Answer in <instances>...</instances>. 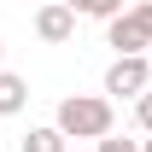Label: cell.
<instances>
[{
  "label": "cell",
  "mask_w": 152,
  "mask_h": 152,
  "mask_svg": "<svg viewBox=\"0 0 152 152\" xmlns=\"http://www.w3.org/2000/svg\"><path fill=\"white\" fill-rule=\"evenodd\" d=\"M23 105H29V82H23L18 70H6V64H0V117H18Z\"/></svg>",
  "instance_id": "cell-5"
},
{
  "label": "cell",
  "mask_w": 152,
  "mask_h": 152,
  "mask_svg": "<svg viewBox=\"0 0 152 152\" xmlns=\"http://www.w3.org/2000/svg\"><path fill=\"white\" fill-rule=\"evenodd\" d=\"M99 152H140V140H117V134H99Z\"/></svg>",
  "instance_id": "cell-9"
},
{
  "label": "cell",
  "mask_w": 152,
  "mask_h": 152,
  "mask_svg": "<svg viewBox=\"0 0 152 152\" xmlns=\"http://www.w3.org/2000/svg\"><path fill=\"white\" fill-rule=\"evenodd\" d=\"M117 111L105 94H64L53 111V129L64 134V140H99V134H111Z\"/></svg>",
  "instance_id": "cell-1"
},
{
  "label": "cell",
  "mask_w": 152,
  "mask_h": 152,
  "mask_svg": "<svg viewBox=\"0 0 152 152\" xmlns=\"http://www.w3.org/2000/svg\"><path fill=\"white\" fill-rule=\"evenodd\" d=\"M64 146H70V140H64L53 123H41V129H29V134L18 140V152H64Z\"/></svg>",
  "instance_id": "cell-6"
},
{
  "label": "cell",
  "mask_w": 152,
  "mask_h": 152,
  "mask_svg": "<svg viewBox=\"0 0 152 152\" xmlns=\"http://www.w3.org/2000/svg\"><path fill=\"white\" fill-rule=\"evenodd\" d=\"M140 152H152V134H146V140H140Z\"/></svg>",
  "instance_id": "cell-10"
},
{
  "label": "cell",
  "mask_w": 152,
  "mask_h": 152,
  "mask_svg": "<svg viewBox=\"0 0 152 152\" xmlns=\"http://www.w3.org/2000/svg\"><path fill=\"white\" fill-rule=\"evenodd\" d=\"M146 82H152V58H146Z\"/></svg>",
  "instance_id": "cell-12"
},
{
  "label": "cell",
  "mask_w": 152,
  "mask_h": 152,
  "mask_svg": "<svg viewBox=\"0 0 152 152\" xmlns=\"http://www.w3.org/2000/svg\"><path fill=\"white\" fill-rule=\"evenodd\" d=\"M105 41H111L117 53H146V47H152V29L134 18V12H117V18H105Z\"/></svg>",
  "instance_id": "cell-3"
},
{
  "label": "cell",
  "mask_w": 152,
  "mask_h": 152,
  "mask_svg": "<svg viewBox=\"0 0 152 152\" xmlns=\"http://www.w3.org/2000/svg\"><path fill=\"white\" fill-rule=\"evenodd\" d=\"M0 64H6V41H0Z\"/></svg>",
  "instance_id": "cell-11"
},
{
  "label": "cell",
  "mask_w": 152,
  "mask_h": 152,
  "mask_svg": "<svg viewBox=\"0 0 152 152\" xmlns=\"http://www.w3.org/2000/svg\"><path fill=\"white\" fill-rule=\"evenodd\" d=\"M35 35L47 41V47H58V41H70V35H76V12L64 6V0H47V6L35 12Z\"/></svg>",
  "instance_id": "cell-4"
},
{
  "label": "cell",
  "mask_w": 152,
  "mask_h": 152,
  "mask_svg": "<svg viewBox=\"0 0 152 152\" xmlns=\"http://www.w3.org/2000/svg\"><path fill=\"white\" fill-rule=\"evenodd\" d=\"M146 53H117L111 64H105V99H134L146 94Z\"/></svg>",
  "instance_id": "cell-2"
},
{
  "label": "cell",
  "mask_w": 152,
  "mask_h": 152,
  "mask_svg": "<svg viewBox=\"0 0 152 152\" xmlns=\"http://www.w3.org/2000/svg\"><path fill=\"white\" fill-rule=\"evenodd\" d=\"M64 6H70L76 18H99V23H105V18H117V12H123V0H64Z\"/></svg>",
  "instance_id": "cell-7"
},
{
  "label": "cell",
  "mask_w": 152,
  "mask_h": 152,
  "mask_svg": "<svg viewBox=\"0 0 152 152\" xmlns=\"http://www.w3.org/2000/svg\"><path fill=\"white\" fill-rule=\"evenodd\" d=\"M134 123L152 134V88H146V94H134Z\"/></svg>",
  "instance_id": "cell-8"
}]
</instances>
